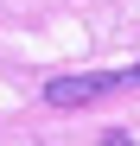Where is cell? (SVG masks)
I'll return each instance as SVG.
<instances>
[{
    "label": "cell",
    "instance_id": "6da1fadb",
    "mask_svg": "<svg viewBox=\"0 0 140 146\" xmlns=\"http://www.w3.org/2000/svg\"><path fill=\"white\" fill-rule=\"evenodd\" d=\"M115 89H127V70H89V76L45 83V102L51 108H89V102H102V95H115Z\"/></svg>",
    "mask_w": 140,
    "mask_h": 146
},
{
    "label": "cell",
    "instance_id": "7a4b0ae2",
    "mask_svg": "<svg viewBox=\"0 0 140 146\" xmlns=\"http://www.w3.org/2000/svg\"><path fill=\"white\" fill-rule=\"evenodd\" d=\"M127 83H140V64H134V70H127Z\"/></svg>",
    "mask_w": 140,
    "mask_h": 146
}]
</instances>
